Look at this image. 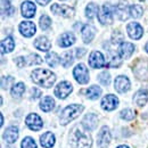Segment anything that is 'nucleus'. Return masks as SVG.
Instances as JSON below:
<instances>
[{
  "label": "nucleus",
  "mask_w": 148,
  "mask_h": 148,
  "mask_svg": "<svg viewBox=\"0 0 148 148\" xmlns=\"http://www.w3.org/2000/svg\"><path fill=\"white\" fill-rule=\"evenodd\" d=\"M32 80L34 83L43 88H50L56 81V75L49 70L37 69L32 72Z\"/></svg>",
  "instance_id": "f257e3e1"
},
{
  "label": "nucleus",
  "mask_w": 148,
  "mask_h": 148,
  "mask_svg": "<svg viewBox=\"0 0 148 148\" xmlns=\"http://www.w3.org/2000/svg\"><path fill=\"white\" fill-rule=\"evenodd\" d=\"M83 111V106L82 105H76V104H73V105H70L67 107H65L62 114H60V124L65 125L67 123H70L71 121H73L74 119H76L81 112Z\"/></svg>",
  "instance_id": "f03ea898"
},
{
  "label": "nucleus",
  "mask_w": 148,
  "mask_h": 148,
  "mask_svg": "<svg viewBox=\"0 0 148 148\" xmlns=\"http://www.w3.org/2000/svg\"><path fill=\"white\" fill-rule=\"evenodd\" d=\"M73 139L75 148H90L92 145L91 137L88 133L81 131L80 129H75Z\"/></svg>",
  "instance_id": "7ed1b4c3"
},
{
  "label": "nucleus",
  "mask_w": 148,
  "mask_h": 148,
  "mask_svg": "<svg viewBox=\"0 0 148 148\" xmlns=\"http://www.w3.org/2000/svg\"><path fill=\"white\" fill-rule=\"evenodd\" d=\"M115 14V7L110 3H105L101 7L100 13L98 14V19L101 24H111L113 22V17Z\"/></svg>",
  "instance_id": "20e7f679"
},
{
  "label": "nucleus",
  "mask_w": 148,
  "mask_h": 148,
  "mask_svg": "<svg viewBox=\"0 0 148 148\" xmlns=\"http://www.w3.org/2000/svg\"><path fill=\"white\" fill-rule=\"evenodd\" d=\"M73 74L75 80L80 84H86L89 82V72L84 64H77L73 70Z\"/></svg>",
  "instance_id": "39448f33"
},
{
  "label": "nucleus",
  "mask_w": 148,
  "mask_h": 148,
  "mask_svg": "<svg viewBox=\"0 0 148 148\" xmlns=\"http://www.w3.org/2000/svg\"><path fill=\"white\" fill-rule=\"evenodd\" d=\"M25 123L26 125L33 131H39V130L42 129L43 127V122L41 120V117L36 114V113H32V114H29L25 119Z\"/></svg>",
  "instance_id": "423d86ee"
},
{
  "label": "nucleus",
  "mask_w": 148,
  "mask_h": 148,
  "mask_svg": "<svg viewBox=\"0 0 148 148\" xmlns=\"http://www.w3.org/2000/svg\"><path fill=\"white\" fill-rule=\"evenodd\" d=\"M51 12L56 15H60L63 17H72L74 15V9L67 5H59V3H54L51 6Z\"/></svg>",
  "instance_id": "0eeeda50"
},
{
  "label": "nucleus",
  "mask_w": 148,
  "mask_h": 148,
  "mask_svg": "<svg viewBox=\"0 0 148 148\" xmlns=\"http://www.w3.org/2000/svg\"><path fill=\"white\" fill-rule=\"evenodd\" d=\"M72 90H73L72 84L67 81H63V82L58 83L57 87L55 88V95L59 99H65L70 93L72 92Z\"/></svg>",
  "instance_id": "6e6552de"
},
{
  "label": "nucleus",
  "mask_w": 148,
  "mask_h": 148,
  "mask_svg": "<svg viewBox=\"0 0 148 148\" xmlns=\"http://www.w3.org/2000/svg\"><path fill=\"white\" fill-rule=\"evenodd\" d=\"M89 64L92 69H101L104 66H106V62L103 54L100 51H92L89 57Z\"/></svg>",
  "instance_id": "1a4fd4ad"
},
{
  "label": "nucleus",
  "mask_w": 148,
  "mask_h": 148,
  "mask_svg": "<svg viewBox=\"0 0 148 148\" xmlns=\"http://www.w3.org/2000/svg\"><path fill=\"white\" fill-rule=\"evenodd\" d=\"M127 31H128L129 37L131 39H134V40H139L140 38L143 37V34H144V30H143L141 25L136 23V22H132V23L128 24Z\"/></svg>",
  "instance_id": "9d476101"
},
{
  "label": "nucleus",
  "mask_w": 148,
  "mask_h": 148,
  "mask_svg": "<svg viewBox=\"0 0 148 148\" xmlns=\"http://www.w3.org/2000/svg\"><path fill=\"white\" fill-rule=\"evenodd\" d=\"M114 87H115V90L120 93H124L127 92L130 89V81L129 79L124 75H120L115 79V82H114Z\"/></svg>",
  "instance_id": "9b49d317"
},
{
  "label": "nucleus",
  "mask_w": 148,
  "mask_h": 148,
  "mask_svg": "<svg viewBox=\"0 0 148 148\" xmlns=\"http://www.w3.org/2000/svg\"><path fill=\"white\" fill-rule=\"evenodd\" d=\"M111 132L107 127H103L99 134H98V139H97V144L100 148H106L110 143H111Z\"/></svg>",
  "instance_id": "f8f14e48"
},
{
  "label": "nucleus",
  "mask_w": 148,
  "mask_h": 148,
  "mask_svg": "<svg viewBox=\"0 0 148 148\" xmlns=\"http://www.w3.org/2000/svg\"><path fill=\"white\" fill-rule=\"evenodd\" d=\"M37 31V27L34 25L33 22H30V21H24L19 24V32L26 38L32 37Z\"/></svg>",
  "instance_id": "ddd939ff"
},
{
  "label": "nucleus",
  "mask_w": 148,
  "mask_h": 148,
  "mask_svg": "<svg viewBox=\"0 0 148 148\" xmlns=\"http://www.w3.org/2000/svg\"><path fill=\"white\" fill-rule=\"evenodd\" d=\"M117 105H119V99L114 95H107L101 100V107L105 111H113L117 107Z\"/></svg>",
  "instance_id": "4468645a"
},
{
  "label": "nucleus",
  "mask_w": 148,
  "mask_h": 148,
  "mask_svg": "<svg viewBox=\"0 0 148 148\" xmlns=\"http://www.w3.org/2000/svg\"><path fill=\"white\" fill-rule=\"evenodd\" d=\"M115 14L120 21H127L130 16V6L125 2H120L115 7Z\"/></svg>",
  "instance_id": "2eb2a0df"
},
{
  "label": "nucleus",
  "mask_w": 148,
  "mask_h": 148,
  "mask_svg": "<svg viewBox=\"0 0 148 148\" xmlns=\"http://www.w3.org/2000/svg\"><path fill=\"white\" fill-rule=\"evenodd\" d=\"M21 10H22V15L26 18H31L36 15V10H37V7L33 2L31 1H24L21 6Z\"/></svg>",
  "instance_id": "dca6fc26"
},
{
  "label": "nucleus",
  "mask_w": 148,
  "mask_h": 148,
  "mask_svg": "<svg viewBox=\"0 0 148 148\" xmlns=\"http://www.w3.org/2000/svg\"><path fill=\"white\" fill-rule=\"evenodd\" d=\"M18 138V129L15 125H12L9 128H7L6 131L3 132V139L8 143V144H14Z\"/></svg>",
  "instance_id": "f3484780"
},
{
  "label": "nucleus",
  "mask_w": 148,
  "mask_h": 148,
  "mask_svg": "<svg viewBox=\"0 0 148 148\" xmlns=\"http://www.w3.org/2000/svg\"><path fill=\"white\" fill-rule=\"evenodd\" d=\"M97 122H98V120L95 114H88L82 120V125L87 131H92L97 127Z\"/></svg>",
  "instance_id": "a211bd4d"
},
{
  "label": "nucleus",
  "mask_w": 148,
  "mask_h": 148,
  "mask_svg": "<svg viewBox=\"0 0 148 148\" xmlns=\"http://www.w3.org/2000/svg\"><path fill=\"white\" fill-rule=\"evenodd\" d=\"M134 51V46L130 42H122L119 47V53L122 58H129Z\"/></svg>",
  "instance_id": "6ab92c4d"
},
{
  "label": "nucleus",
  "mask_w": 148,
  "mask_h": 148,
  "mask_svg": "<svg viewBox=\"0 0 148 148\" xmlns=\"http://www.w3.org/2000/svg\"><path fill=\"white\" fill-rule=\"evenodd\" d=\"M74 42H75V37H74L73 33H71V32L63 33L59 37V40H58V45L60 47H63V48H66V47L72 46Z\"/></svg>",
  "instance_id": "aec40b11"
},
{
  "label": "nucleus",
  "mask_w": 148,
  "mask_h": 148,
  "mask_svg": "<svg viewBox=\"0 0 148 148\" xmlns=\"http://www.w3.org/2000/svg\"><path fill=\"white\" fill-rule=\"evenodd\" d=\"M96 34V29L92 25H84L82 29V39L86 43H90Z\"/></svg>",
  "instance_id": "412c9836"
},
{
  "label": "nucleus",
  "mask_w": 148,
  "mask_h": 148,
  "mask_svg": "<svg viewBox=\"0 0 148 148\" xmlns=\"http://www.w3.org/2000/svg\"><path fill=\"white\" fill-rule=\"evenodd\" d=\"M40 144L43 148H51L55 144V136L51 132H46L40 137Z\"/></svg>",
  "instance_id": "4be33fe9"
},
{
  "label": "nucleus",
  "mask_w": 148,
  "mask_h": 148,
  "mask_svg": "<svg viewBox=\"0 0 148 148\" xmlns=\"http://www.w3.org/2000/svg\"><path fill=\"white\" fill-rule=\"evenodd\" d=\"M34 47L41 51H48L51 48V43L46 37H39L34 41Z\"/></svg>",
  "instance_id": "5701e85b"
},
{
  "label": "nucleus",
  "mask_w": 148,
  "mask_h": 148,
  "mask_svg": "<svg viewBox=\"0 0 148 148\" xmlns=\"http://www.w3.org/2000/svg\"><path fill=\"white\" fill-rule=\"evenodd\" d=\"M133 100H134V103H136L138 106H145L146 103L148 101V91L145 90V89L139 90L138 92L134 95Z\"/></svg>",
  "instance_id": "b1692460"
},
{
  "label": "nucleus",
  "mask_w": 148,
  "mask_h": 148,
  "mask_svg": "<svg viewBox=\"0 0 148 148\" xmlns=\"http://www.w3.org/2000/svg\"><path fill=\"white\" fill-rule=\"evenodd\" d=\"M15 48V41L12 37H7L1 41V53H12Z\"/></svg>",
  "instance_id": "393cba45"
},
{
  "label": "nucleus",
  "mask_w": 148,
  "mask_h": 148,
  "mask_svg": "<svg viewBox=\"0 0 148 148\" xmlns=\"http://www.w3.org/2000/svg\"><path fill=\"white\" fill-rule=\"evenodd\" d=\"M55 107V100L51 97H45L42 98V100L40 101V108L43 112H50L54 110Z\"/></svg>",
  "instance_id": "a878e982"
},
{
  "label": "nucleus",
  "mask_w": 148,
  "mask_h": 148,
  "mask_svg": "<svg viewBox=\"0 0 148 148\" xmlns=\"http://www.w3.org/2000/svg\"><path fill=\"white\" fill-rule=\"evenodd\" d=\"M98 10H99L98 5H96V3H89L86 7V16L89 19H92L93 17L98 16V14H99Z\"/></svg>",
  "instance_id": "bb28decb"
},
{
  "label": "nucleus",
  "mask_w": 148,
  "mask_h": 148,
  "mask_svg": "<svg viewBox=\"0 0 148 148\" xmlns=\"http://www.w3.org/2000/svg\"><path fill=\"white\" fill-rule=\"evenodd\" d=\"M15 12V8L10 5L9 0H1V13L2 15H7V16H10L13 15Z\"/></svg>",
  "instance_id": "cd10ccee"
},
{
  "label": "nucleus",
  "mask_w": 148,
  "mask_h": 148,
  "mask_svg": "<svg viewBox=\"0 0 148 148\" xmlns=\"http://www.w3.org/2000/svg\"><path fill=\"white\" fill-rule=\"evenodd\" d=\"M46 60H47V64H48L49 66L56 67V66L59 64L60 58H59V56L57 55L56 53L51 51V53H48V54H47V56H46Z\"/></svg>",
  "instance_id": "c85d7f7f"
},
{
  "label": "nucleus",
  "mask_w": 148,
  "mask_h": 148,
  "mask_svg": "<svg viewBox=\"0 0 148 148\" xmlns=\"http://www.w3.org/2000/svg\"><path fill=\"white\" fill-rule=\"evenodd\" d=\"M139 71L141 72L140 75L138 76L139 79H144V80L147 79L148 77V67H147V64H146V63H143V62H141V63H139V64L134 67V73H137V72H139Z\"/></svg>",
  "instance_id": "c756f323"
},
{
  "label": "nucleus",
  "mask_w": 148,
  "mask_h": 148,
  "mask_svg": "<svg viewBox=\"0 0 148 148\" xmlns=\"http://www.w3.org/2000/svg\"><path fill=\"white\" fill-rule=\"evenodd\" d=\"M101 93V89L98 86H91L90 88H88L87 90V97L89 99H97Z\"/></svg>",
  "instance_id": "7c9ffc66"
},
{
  "label": "nucleus",
  "mask_w": 148,
  "mask_h": 148,
  "mask_svg": "<svg viewBox=\"0 0 148 148\" xmlns=\"http://www.w3.org/2000/svg\"><path fill=\"white\" fill-rule=\"evenodd\" d=\"M24 91H25V84L23 82H18L15 86H13L10 92H12L13 97H21L24 93Z\"/></svg>",
  "instance_id": "2f4dec72"
},
{
  "label": "nucleus",
  "mask_w": 148,
  "mask_h": 148,
  "mask_svg": "<svg viewBox=\"0 0 148 148\" xmlns=\"http://www.w3.org/2000/svg\"><path fill=\"white\" fill-rule=\"evenodd\" d=\"M60 63L64 67H69L72 65L73 63V55H72V51H66L64 53L63 56L60 57Z\"/></svg>",
  "instance_id": "473e14b6"
},
{
  "label": "nucleus",
  "mask_w": 148,
  "mask_h": 148,
  "mask_svg": "<svg viewBox=\"0 0 148 148\" xmlns=\"http://www.w3.org/2000/svg\"><path fill=\"white\" fill-rule=\"evenodd\" d=\"M144 13V9L141 6L139 5H132L130 6V16H132L133 18H139Z\"/></svg>",
  "instance_id": "72a5a7b5"
},
{
  "label": "nucleus",
  "mask_w": 148,
  "mask_h": 148,
  "mask_svg": "<svg viewBox=\"0 0 148 148\" xmlns=\"http://www.w3.org/2000/svg\"><path fill=\"white\" fill-rule=\"evenodd\" d=\"M50 25H51V19H50L49 16L42 15L40 17V27H41V30L46 31V30H48L50 27Z\"/></svg>",
  "instance_id": "f704fd0d"
},
{
  "label": "nucleus",
  "mask_w": 148,
  "mask_h": 148,
  "mask_svg": "<svg viewBox=\"0 0 148 148\" xmlns=\"http://www.w3.org/2000/svg\"><path fill=\"white\" fill-rule=\"evenodd\" d=\"M21 148H37V144L34 141V139H32L31 137H26L23 139Z\"/></svg>",
  "instance_id": "c9c22d12"
},
{
  "label": "nucleus",
  "mask_w": 148,
  "mask_h": 148,
  "mask_svg": "<svg viewBox=\"0 0 148 148\" xmlns=\"http://www.w3.org/2000/svg\"><path fill=\"white\" fill-rule=\"evenodd\" d=\"M98 80L103 86H108L110 82H111V75H110L108 72L105 71V72H103V73H100L98 75Z\"/></svg>",
  "instance_id": "e433bc0d"
},
{
  "label": "nucleus",
  "mask_w": 148,
  "mask_h": 148,
  "mask_svg": "<svg viewBox=\"0 0 148 148\" xmlns=\"http://www.w3.org/2000/svg\"><path fill=\"white\" fill-rule=\"evenodd\" d=\"M120 65H121V58H120V56L116 55V54L112 56L110 62L106 64L107 67H119Z\"/></svg>",
  "instance_id": "4c0bfd02"
},
{
  "label": "nucleus",
  "mask_w": 148,
  "mask_h": 148,
  "mask_svg": "<svg viewBox=\"0 0 148 148\" xmlns=\"http://www.w3.org/2000/svg\"><path fill=\"white\" fill-rule=\"evenodd\" d=\"M26 60H29L27 62L29 65H37V64H41L42 63V58L39 55H37V54H31L26 58Z\"/></svg>",
  "instance_id": "58836bf2"
},
{
  "label": "nucleus",
  "mask_w": 148,
  "mask_h": 148,
  "mask_svg": "<svg viewBox=\"0 0 148 148\" xmlns=\"http://www.w3.org/2000/svg\"><path fill=\"white\" fill-rule=\"evenodd\" d=\"M121 117L123 120H125V121H131L134 117V112L132 110H130V108H125V110H123L121 112Z\"/></svg>",
  "instance_id": "ea45409f"
},
{
  "label": "nucleus",
  "mask_w": 148,
  "mask_h": 148,
  "mask_svg": "<svg viewBox=\"0 0 148 148\" xmlns=\"http://www.w3.org/2000/svg\"><path fill=\"white\" fill-rule=\"evenodd\" d=\"M12 82H14V77H12V76H2L1 77V88L3 89V90H6V89H8L9 88V84L12 83Z\"/></svg>",
  "instance_id": "a19ab883"
},
{
  "label": "nucleus",
  "mask_w": 148,
  "mask_h": 148,
  "mask_svg": "<svg viewBox=\"0 0 148 148\" xmlns=\"http://www.w3.org/2000/svg\"><path fill=\"white\" fill-rule=\"evenodd\" d=\"M15 63H16V65L18 67H23V66L26 65V58L25 57H17L16 60H15Z\"/></svg>",
  "instance_id": "79ce46f5"
},
{
  "label": "nucleus",
  "mask_w": 148,
  "mask_h": 148,
  "mask_svg": "<svg viewBox=\"0 0 148 148\" xmlns=\"http://www.w3.org/2000/svg\"><path fill=\"white\" fill-rule=\"evenodd\" d=\"M31 92H32V97L34 98V99H37V98H39L42 93H41V91L38 89V88H32V90H31Z\"/></svg>",
  "instance_id": "37998d69"
},
{
  "label": "nucleus",
  "mask_w": 148,
  "mask_h": 148,
  "mask_svg": "<svg viewBox=\"0 0 148 148\" xmlns=\"http://www.w3.org/2000/svg\"><path fill=\"white\" fill-rule=\"evenodd\" d=\"M84 54H86V49H83V48H77L76 49V57L77 58H81Z\"/></svg>",
  "instance_id": "c03bdc74"
},
{
  "label": "nucleus",
  "mask_w": 148,
  "mask_h": 148,
  "mask_svg": "<svg viewBox=\"0 0 148 148\" xmlns=\"http://www.w3.org/2000/svg\"><path fill=\"white\" fill-rule=\"evenodd\" d=\"M51 0H37V2L38 3H40L41 6H46L47 3H49Z\"/></svg>",
  "instance_id": "a18cd8bd"
},
{
  "label": "nucleus",
  "mask_w": 148,
  "mask_h": 148,
  "mask_svg": "<svg viewBox=\"0 0 148 148\" xmlns=\"http://www.w3.org/2000/svg\"><path fill=\"white\" fill-rule=\"evenodd\" d=\"M117 148H129L128 146H125V145H121V146H119Z\"/></svg>",
  "instance_id": "49530a36"
},
{
  "label": "nucleus",
  "mask_w": 148,
  "mask_h": 148,
  "mask_svg": "<svg viewBox=\"0 0 148 148\" xmlns=\"http://www.w3.org/2000/svg\"><path fill=\"white\" fill-rule=\"evenodd\" d=\"M2 124H3V115L1 114V124L0 125H2Z\"/></svg>",
  "instance_id": "de8ad7c7"
},
{
  "label": "nucleus",
  "mask_w": 148,
  "mask_h": 148,
  "mask_svg": "<svg viewBox=\"0 0 148 148\" xmlns=\"http://www.w3.org/2000/svg\"><path fill=\"white\" fill-rule=\"evenodd\" d=\"M145 49H146V51L148 53V42L146 43V47H145Z\"/></svg>",
  "instance_id": "09e8293b"
},
{
  "label": "nucleus",
  "mask_w": 148,
  "mask_h": 148,
  "mask_svg": "<svg viewBox=\"0 0 148 148\" xmlns=\"http://www.w3.org/2000/svg\"><path fill=\"white\" fill-rule=\"evenodd\" d=\"M140 1H145V0H140Z\"/></svg>",
  "instance_id": "8fccbe9b"
}]
</instances>
